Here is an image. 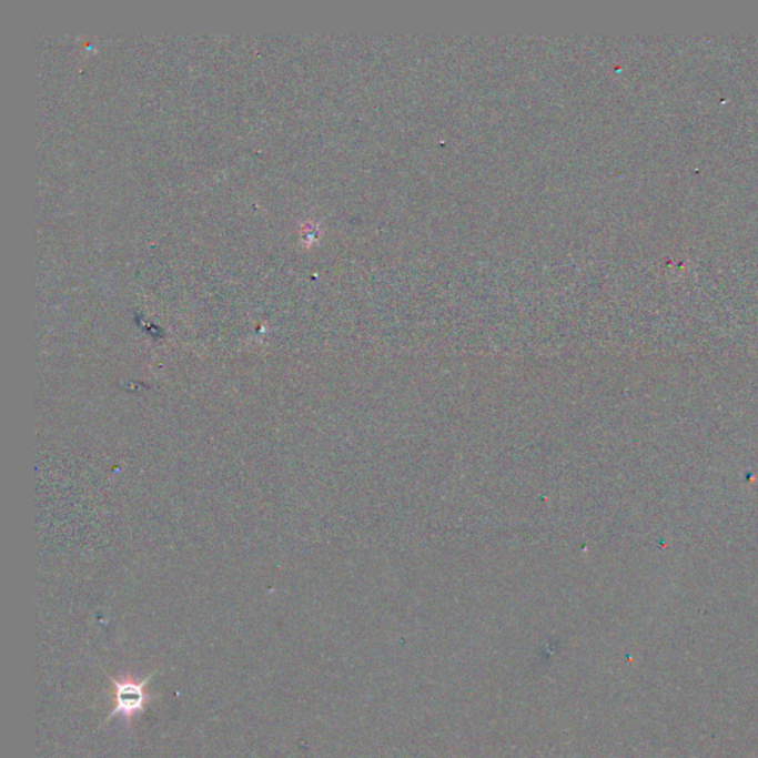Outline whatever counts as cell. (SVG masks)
I'll use <instances>...</instances> for the list:
<instances>
[{
	"label": "cell",
	"mask_w": 758,
	"mask_h": 758,
	"mask_svg": "<svg viewBox=\"0 0 758 758\" xmlns=\"http://www.w3.org/2000/svg\"><path fill=\"white\" fill-rule=\"evenodd\" d=\"M158 673H152L150 676L143 678V680H137L135 677L125 678H113L109 676L108 678L113 685V709L105 718L103 726L108 725L113 717L122 716L127 721L134 720L137 716L143 714L145 708L154 699H158V695L150 694L148 690L149 681L152 680Z\"/></svg>",
	"instance_id": "obj_1"
}]
</instances>
